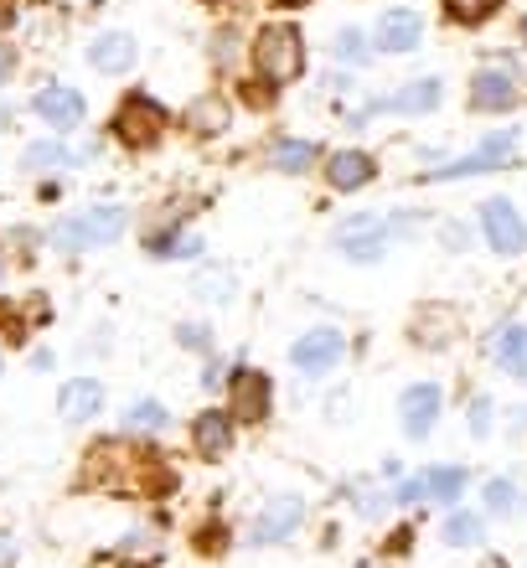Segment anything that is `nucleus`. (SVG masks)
Instances as JSON below:
<instances>
[{
	"label": "nucleus",
	"mask_w": 527,
	"mask_h": 568,
	"mask_svg": "<svg viewBox=\"0 0 527 568\" xmlns=\"http://www.w3.org/2000/svg\"><path fill=\"white\" fill-rule=\"evenodd\" d=\"M398 414H404V434H408V439H424V434L435 429V419H439V388H435V383H414V388H404Z\"/></svg>",
	"instance_id": "obj_13"
},
{
	"label": "nucleus",
	"mask_w": 527,
	"mask_h": 568,
	"mask_svg": "<svg viewBox=\"0 0 527 568\" xmlns=\"http://www.w3.org/2000/svg\"><path fill=\"white\" fill-rule=\"evenodd\" d=\"M89 62L99 68V73H130V62H135V42H130L124 31H104V37L89 47Z\"/></svg>",
	"instance_id": "obj_20"
},
{
	"label": "nucleus",
	"mask_w": 527,
	"mask_h": 568,
	"mask_svg": "<svg viewBox=\"0 0 527 568\" xmlns=\"http://www.w3.org/2000/svg\"><path fill=\"white\" fill-rule=\"evenodd\" d=\"M513 130H501L497 140H486L476 155H466V161H455V165H445V171H429V181H445V176H482V171H497L507 155H513Z\"/></svg>",
	"instance_id": "obj_15"
},
{
	"label": "nucleus",
	"mask_w": 527,
	"mask_h": 568,
	"mask_svg": "<svg viewBox=\"0 0 527 568\" xmlns=\"http://www.w3.org/2000/svg\"><path fill=\"white\" fill-rule=\"evenodd\" d=\"M89 486H104V491H166L171 470L155 465V455H140V449L120 445V439H104V445L89 449Z\"/></svg>",
	"instance_id": "obj_1"
},
{
	"label": "nucleus",
	"mask_w": 527,
	"mask_h": 568,
	"mask_svg": "<svg viewBox=\"0 0 527 568\" xmlns=\"http://www.w3.org/2000/svg\"><path fill=\"white\" fill-rule=\"evenodd\" d=\"M377 109H393V114H429V109H439V78L404 83V89L393 93V99H377V104H367V114H377ZM367 114H362V120H367Z\"/></svg>",
	"instance_id": "obj_16"
},
{
	"label": "nucleus",
	"mask_w": 527,
	"mask_h": 568,
	"mask_svg": "<svg viewBox=\"0 0 527 568\" xmlns=\"http://www.w3.org/2000/svg\"><path fill=\"white\" fill-rule=\"evenodd\" d=\"M497 6H501V0H445V16H450V21H460V27H482Z\"/></svg>",
	"instance_id": "obj_28"
},
{
	"label": "nucleus",
	"mask_w": 527,
	"mask_h": 568,
	"mask_svg": "<svg viewBox=\"0 0 527 568\" xmlns=\"http://www.w3.org/2000/svg\"><path fill=\"white\" fill-rule=\"evenodd\" d=\"M527 99V78L517 73L507 58L486 62L482 73L470 78V109H482V114H507Z\"/></svg>",
	"instance_id": "obj_3"
},
{
	"label": "nucleus",
	"mask_w": 527,
	"mask_h": 568,
	"mask_svg": "<svg viewBox=\"0 0 527 568\" xmlns=\"http://www.w3.org/2000/svg\"><path fill=\"white\" fill-rule=\"evenodd\" d=\"M424 37V16L419 11H408V6H393V11L377 16V27H373V42L383 47V52H414Z\"/></svg>",
	"instance_id": "obj_10"
},
{
	"label": "nucleus",
	"mask_w": 527,
	"mask_h": 568,
	"mask_svg": "<svg viewBox=\"0 0 527 568\" xmlns=\"http://www.w3.org/2000/svg\"><path fill=\"white\" fill-rule=\"evenodd\" d=\"M388 233L393 227L383 223V217H347V223L336 227V248L352 258V264H377L383 258V248H388Z\"/></svg>",
	"instance_id": "obj_7"
},
{
	"label": "nucleus",
	"mask_w": 527,
	"mask_h": 568,
	"mask_svg": "<svg viewBox=\"0 0 527 568\" xmlns=\"http://www.w3.org/2000/svg\"><path fill=\"white\" fill-rule=\"evenodd\" d=\"M114 135L130 150H151L155 140L166 135V109L155 104L151 93H130V99L114 109Z\"/></svg>",
	"instance_id": "obj_5"
},
{
	"label": "nucleus",
	"mask_w": 527,
	"mask_h": 568,
	"mask_svg": "<svg viewBox=\"0 0 527 568\" xmlns=\"http://www.w3.org/2000/svg\"><path fill=\"white\" fill-rule=\"evenodd\" d=\"M362 568H373V564H362Z\"/></svg>",
	"instance_id": "obj_42"
},
{
	"label": "nucleus",
	"mask_w": 527,
	"mask_h": 568,
	"mask_svg": "<svg viewBox=\"0 0 527 568\" xmlns=\"http://www.w3.org/2000/svg\"><path fill=\"white\" fill-rule=\"evenodd\" d=\"M373 155L367 150H336L332 161H326V181H332L336 192H357V186H367L373 181Z\"/></svg>",
	"instance_id": "obj_17"
},
{
	"label": "nucleus",
	"mask_w": 527,
	"mask_h": 568,
	"mask_svg": "<svg viewBox=\"0 0 527 568\" xmlns=\"http://www.w3.org/2000/svg\"><path fill=\"white\" fill-rule=\"evenodd\" d=\"M301 517H305L301 496H274L270 507L259 511V523H254V532H249V538H254L259 548H270V542H285L290 532L301 527Z\"/></svg>",
	"instance_id": "obj_11"
},
{
	"label": "nucleus",
	"mask_w": 527,
	"mask_h": 568,
	"mask_svg": "<svg viewBox=\"0 0 527 568\" xmlns=\"http://www.w3.org/2000/svg\"><path fill=\"white\" fill-rule=\"evenodd\" d=\"M99 408H104V388H99L93 377H73V383H68V388L58 393V414H62L68 424L93 419Z\"/></svg>",
	"instance_id": "obj_18"
},
{
	"label": "nucleus",
	"mask_w": 527,
	"mask_h": 568,
	"mask_svg": "<svg viewBox=\"0 0 527 568\" xmlns=\"http://www.w3.org/2000/svg\"><path fill=\"white\" fill-rule=\"evenodd\" d=\"M414 342L424 346V352H439V346L455 342V315L445 311V305H424L419 315H414Z\"/></svg>",
	"instance_id": "obj_19"
},
{
	"label": "nucleus",
	"mask_w": 527,
	"mask_h": 568,
	"mask_svg": "<svg viewBox=\"0 0 527 568\" xmlns=\"http://www.w3.org/2000/svg\"><path fill=\"white\" fill-rule=\"evenodd\" d=\"M274 6H285V11H295V6H311V0H274Z\"/></svg>",
	"instance_id": "obj_37"
},
{
	"label": "nucleus",
	"mask_w": 527,
	"mask_h": 568,
	"mask_svg": "<svg viewBox=\"0 0 527 568\" xmlns=\"http://www.w3.org/2000/svg\"><path fill=\"white\" fill-rule=\"evenodd\" d=\"M37 114H42L52 130H73V124L83 120V93L68 89V83H47V89L37 93Z\"/></svg>",
	"instance_id": "obj_14"
},
{
	"label": "nucleus",
	"mask_w": 527,
	"mask_h": 568,
	"mask_svg": "<svg viewBox=\"0 0 527 568\" xmlns=\"http://www.w3.org/2000/svg\"><path fill=\"white\" fill-rule=\"evenodd\" d=\"M486 568H507V564H486Z\"/></svg>",
	"instance_id": "obj_40"
},
{
	"label": "nucleus",
	"mask_w": 527,
	"mask_h": 568,
	"mask_svg": "<svg viewBox=\"0 0 527 568\" xmlns=\"http://www.w3.org/2000/svg\"><path fill=\"white\" fill-rule=\"evenodd\" d=\"M62 165H73V150L58 145V140H42V145H31L21 155V171H31V176H47V171H62Z\"/></svg>",
	"instance_id": "obj_23"
},
{
	"label": "nucleus",
	"mask_w": 527,
	"mask_h": 568,
	"mask_svg": "<svg viewBox=\"0 0 527 568\" xmlns=\"http://www.w3.org/2000/svg\"><path fill=\"white\" fill-rule=\"evenodd\" d=\"M445 542L450 548H476L482 542V517L476 511H450L445 517Z\"/></svg>",
	"instance_id": "obj_24"
},
{
	"label": "nucleus",
	"mask_w": 527,
	"mask_h": 568,
	"mask_svg": "<svg viewBox=\"0 0 527 568\" xmlns=\"http://www.w3.org/2000/svg\"><path fill=\"white\" fill-rule=\"evenodd\" d=\"M482 239L491 243V254H501V258H517L527 248V223L507 196L482 202Z\"/></svg>",
	"instance_id": "obj_6"
},
{
	"label": "nucleus",
	"mask_w": 527,
	"mask_h": 568,
	"mask_svg": "<svg viewBox=\"0 0 527 568\" xmlns=\"http://www.w3.org/2000/svg\"><path fill=\"white\" fill-rule=\"evenodd\" d=\"M176 336H181V346H186V352H207V346H212V331L207 326H181Z\"/></svg>",
	"instance_id": "obj_33"
},
{
	"label": "nucleus",
	"mask_w": 527,
	"mask_h": 568,
	"mask_svg": "<svg viewBox=\"0 0 527 568\" xmlns=\"http://www.w3.org/2000/svg\"><path fill=\"white\" fill-rule=\"evenodd\" d=\"M227 414L243 424H264L270 419V404H274V393H270V377L254 373V367H239L233 373V383H227Z\"/></svg>",
	"instance_id": "obj_9"
},
{
	"label": "nucleus",
	"mask_w": 527,
	"mask_h": 568,
	"mask_svg": "<svg viewBox=\"0 0 527 568\" xmlns=\"http://www.w3.org/2000/svg\"><path fill=\"white\" fill-rule=\"evenodd\" d=\"M460 491H466V470H460V465H439V470H429V496H435V501L450 507V501H460Z\"/></svg>",
	"instance_id": "obj_25"
},
{
	"label": "nucleus",
	"mask_w": 527,
	"mask_h": 568,
	"mask_svg": "<svg viewBox=\"0 0 527 568\" xmlns=\"http://www.w3.org/2000/svg\"><path fill=\"white\" fill-rule=\"evenodd\" d=\"M120 568H145V564H120Z\"/></svg>",
	"instance_id": "obj_39"
},
{
	"label": "nucleus",
	"mask_w": 527,
	"mask_h": 568,
	"mask_svg": "<svg viewBox=\"0 0 527 568\" xmlns=\"http://www.w3.org/2000/svg\"><path fill=\"white\" fill-rule=\"evenodd\" d=\"M124 424H130V429H145V434H155V429H166V408H161V404H151V398H145V404H135V408H130V414H124Z\"/></svg>",
	"instance_id": "obj_30"
},
{
	"label": "nucleus",
	"mask_w": 527,
	"mask_h": 568,
	"mask_svg": "<svg viewBox=\"0 0 527 568\" xmlns=\"http://www.w3.org/2000/svg\"><path fill=\"white\" fill-rule=\"evenodd\" d=\"M424 496H429V476H408L404 486L393 491V501H398V507H414V501H424Z\"/></svg>",
	"instance_id": "obj_32"
},
{
	"label": "nucleus",
	"mask_w": 527,
	"mask_h": 568,
	"mask_svg": "<svg viewBox=\"0 0 527 568\" xmlns=\"http://www.w3.org/2000/svg\"><path fill=\"white\" fill-rule=\"evenodd\" d=\"M523 42H527V21H523Z\"/></svg>",
	"instance_id": "obj_41"
},
{
	"label": "nucleus",
	"mask_w": 527,
	"mask_h": 568,
	"mask_svg": "<svg viewBox=\"0 0 527 568\" xmlns=\"http://www.w3.org/2000/svg\"><path fill=\"white\" fill-rule=\"evenodd\" d=\"M445 243H455V248H466V227H445Z\"/></svg>",
	"instance_id": "obj_36"
},
{
	"label": "nucleus",
	"mask_w": 527,
	"mask_h": 568,
	"mask_svg": "<svg viewBox=\"0 0 527 568\" xmlns=\"http://www.w3.org/2000/svg\"><path fill=\"white\" fill-rule=\"evenodd\" d=\"M311 161H316V145H311V140H280V145H274V171H290V176H295V171H305Z\"/></svg>",
	"instance_id": "obj_26"
},
{
	"label": "nucleus",
	"mask_w": 527,
	"mask_h": 568,
	"mask_svg": "<svg viewBox=\"0 0 527 568\" xmlns=\"http://www.w3.org/2000/svg\"><path fill=\"white\" fill-rule=\"evenodd\" d=\"M11 68H16V52H11V47H0V83L11 78Z\"/></svg>",
	"instance_id": "obj_35"
},
{
	"label": "nucleus",
	"mask_w": 527,
	"mask_h": 568,
	"mask_svg": "<svg viewBox=\"0 0 527 568\" xmlns=\"http://www.w3.org/2000/svg\"><path fill=\"white\" fill-rule=\"evenodd\" d=\"M124 223H130L124 207H89V212H78V217H62L52 227V243L78 254V248H93V243H114L124 233Z\"/></svg>",
	"instance_id": "obj_4"
},
{
	"label": "nucleus",
	"mask_w": 527,
	"mask_h": 568,
	"mask_svg": "<svg viewBox=\"0 0 527 568\" xmlns=\"http://www.w3.org/2000/svg\"><path fill=\"white\" fill-rule=\"evenodd\" d=\"M151 254L155 258H192V254H202V243H196L192 233H155Z\"/></svg>",
	"instance_id": "obj_27"
},
{
	"label": "nucleus",
	"mask_w": 527,
	"mask_h": 568,
	"mask_svg": "<svg viewBox=\"0 0 527 568\" xmlns=\"http://www.w3.org/2000/svg\"><path fill=\"white\" fill-rule=\"evenodd\" d=\"M254 73L264 78V83H295V78L305 73V42L301 31L285 27V21H274V27H264L254 37Z\"/></svg>",
	"instance_id": "obj_2"
},
{
	"label": "nucleus",
	"mask_w": 527,
	"mask_h": 568,
	"mask_svg": "<svg viewBox=\"0 0 527 568\" xmlns=\"http://www.w3.org/2000/svg\"><path fill=\"white\" fill-rule=\"evenodd\" d=\"M517 501H523V496H517L513 480H486V511H491V517H513Z\"/></svg>",
	"instance_id": "obj_29"
},
{
	"label": "nucleus",
	"mask_w": 527,
	"mask_h": 568,
	"mask_svg": "<svg viewBox=\"0 0 527 568\" xmlns=\"http://www.w3.org/2000/svg\"><path fill=\"white\" fill-rule=\"evenodd\" d=\"M342 357H347V342H342V331H336V326L305 331L301 342L290 346V362H295L301 373H311V377H326Z\"/></svg>",
	"instance_id": "obj_8"
},
{
	"label": "nucleus",
	"mask_w": 527,
	"mask_h": 568,
	"mask_svg": "<svg viewBox=\"0 0 527 568\" xmlns=\"http://www.w3.org/2000/svg\"><path fill=\"white\" fill-rule=\"evenodd\" d=\"M517 377H523V383H527V362H523V373H517Z\"/></svg>",
	"instance_id": "obj_38"
},
{
	"label": "nucleus",
	"mask_w": 527,
	"mask_h": 568,
	"mask_svg": "<svg viewBox=\"0 0 527 568\" xmlns=\"http://www.w3.org/2000/svg\"><path fill=\"white\" fill-rule=\"evenodd\" d=\"M470 434H476V439H486V434H491V404H486V398H476V404H470Z\"/></svg>",
	"instance_id": "obj_34"
},
{
	"label": "nucleus",
	"mask_w": 527,
	"mask_h": 568,
	"mask_svg": "<svg viewBox=\"0 0 527 568\" xmlns=\"http://www.w3.org/2000/svg\"><path fill=\"white\" fill-rule=\"evenodd\" d=\"M336 58L342 62H367V42H362V31H336Z\"/></svg>",
	"instance_id": "obj_31"
},
{
	"label": "nucleus",
	"mask_w": 527,
	"mask_h": 568,
	"mask_svg": "<svg viewBox=\"0 0 527 568\" xmlns=\"http://www.w3.org/2000/svg\"><path fill=\"white\" fill-rule=\"evenodd\" d=\"M186 124H192L196 135H223L227 124H233V109H227V99L207 93V99H196V104L186 109Z\"/></svg>",
	"instance_id": "obj_21"
},
{
	"label": "nucleus",
	"mask_w": 527,
	"mask_h": 568,
	"mask_svg": "<svg viewBox=\"0 0 527 568\" xmlns=\"http://www.w3.org/2000/svg\"><path fill=\"white\" fill-rule=\"evenodd\" d=\"M233 414H223V408H202L192 424V445L202 460H223L227 449H233Z\"/></svg>",
	"instance_id": "obj_12"
},
{
	"label": "nucleus",
	"mask_w": 527,
	"mask_h": 568,
	"mask_svg": "<svg viewBox=\"0 0 527 568\" xmlns=\"http://www.w3.org/2000/svg\"><path fill=\"white\" fill-rule=\"evenodd\" d=\"M491 357H497V367H507V373H523V362H527V326H501L497 342H491Z\"/></svg>",
	"instance_id": "obj_22"
}]
</instances>
